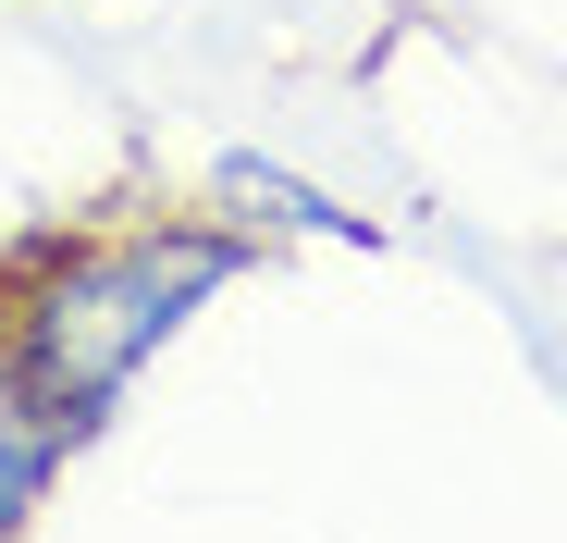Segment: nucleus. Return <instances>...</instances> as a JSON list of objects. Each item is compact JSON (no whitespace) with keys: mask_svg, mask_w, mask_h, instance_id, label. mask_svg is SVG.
<instances>
[{"mask_svg":"<svg viewBox=\"0 0 567 543\" xmlns=\"http://www.w3.org/2000/svg\"><path fill=\"white\" fill-rule=\"evenodd\" d=\"M210 211H223V223H247V235L383 247V223H370V211H346L333 186H309V173H284V161H259V148H223V161H210Z\"/></svg>","mask_w":567,"mask_h":543,"instance_id":"3","label":"nucleus"},{"mask_svg":"<svg viewBox=\"0 0 567 543\" xmlns=\"http://www.w3.org/2000/svg\"><path fill=\"white\" fill-rule=\"evenodd\" d=\"M86 458V444L50 420V396H38V371L13 358V321H0V543H25L38 531V506L62 494V470Z\"/></svg>","mask_w":567,"mask_h":543,"instance_id":"2","label":"nucleus"},{"mask_svg":"<svg viewBox=\"0 0 567 543\" xmlns=\"http://www.w3.org/2000/svg\"><path fill=\"white\" fill-rule=\"evenodd\" d=\"M259 259L247 223L223 211H136V223H50L0 247V321L13 358L38 371L50 420L74 444H100L112 408L136 396V371L198 321L235 272Z\"/></svg>","mask_w":567,"mask_h":543,"instance_id":"1","label":"nucleus"}]
</instances>
